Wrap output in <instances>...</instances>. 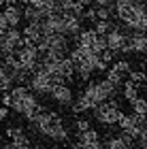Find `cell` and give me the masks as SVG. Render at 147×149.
<instances>
[{
  "label": "cell",
  "instance_id": "1",
  "mask_svg": "<svg viewBox=\"0 0 147 149\" xmlns=\"http://www.w3.org/2000/svg\"><path fill=\"white\" fill-rule=\"evenodd\" d=\"M117 92H119V87H115L109 79L105 77V79H98V81H88V85L83 87L81 96L88 100L90 111H92V107L105 102V100H109L113 96H117Z\"/></svg>",
  "mask_w": 147,
  "mask_h": 149
},
{
  "label": "cell",
  "instance_id": "2",
  "mask_svg": "<svg viewBox=\"0 0 147 149\" xmlns=\"http://www.w3.org/2000/svg\"><path fill=\"white\" fill-rule=\"evenodd\" d=\"M122 26H126L130 32H145L147 28V13H145V0L137 2L126 15L119 19Z\"/></svg>",
  "mask_w": 147,
  "mask_h": 149
},
{
  "label": "cell",
  "instance_id": "3",
  "mask_svg": "<svg viewBox=\"0 0 147 149\" xmlns=\"http://www.w3.org/2000/svg\"><path fill=\"white\" fill-rule=\"evenodd\" d=\"M26 85H28L30 92H34L36 96H49L51 87L56 85V83H53V79H51L49 72H45V70H41L36 66V70L28 77V83H26Z\"/></svg>",
  "mask_w": 147,
  "mask_h": 149
},
{
  "label": "cell",
  "instance_id": "4",
  "mask_svg": "<svg viewBox=\"0 0 147 149\" xmlns=\"http://www.w3.org/2000/svg\"><path fill=\"white\" fill-rule=\"evenodd\" d=\"M92 115H94V119L98 124H102V126H115L119 115H122V109H117V107H113L109 100H105V102L92 107Z\"/></svg>",
  "mask_w": 147,
  "mask_h": 149
},
{
  "label": "cell",
  "instance_id": "5",
  "mask_svg": "<svg viewBox=\"0 0 147 149\" xmlns=\"http://www.w3.org/2000/svg\"><path fill=\"white\" fill-rule=\"evenodd\" d=\"M145 49H147L145 32H130V34H126V43L119 49V53H124V56H130V53L145 56Z\"/></svg>",
  "mask_w": 147,
  "mask_h": 149
},
{
  "label": "cell",
  "instance_id": "6",
  "mask_svg": "<svg viewBox=\"0 0 147 149\" xmlns=\"http://www.w3.org/2000/svg\"><path fill=\"white\" fill-rule=\"evenodd\" d=\"M49 96H51L53 102L60 104V107H70L72 98H75V94H72V90H70L66 83H60V85H53V87H51Z\"/></svg>",
  "mask_w": 147,
  "mask_h": 149
},
{
  "label": "cell",
  "instance_id": "7",
  "mask_svg": "<svg viewBox=\"0 0 147 149\" xmlns=\"http://www.w3.org/2000/svg\"><path fill=\"white\" fill-rule=\"evenodd\" d=\"M105 40H107V49H111L113 53H119V49L126 43V32L119 26H111V30L105 34Z\"/></svg>",
  "mask_w": 147,
  "mask_h": 149
},
{
  "label": "cell",
  "instance_id": "8",
  "mask_svg": "<svg viewBox=\"0 0 147 149\" xmlns=\"http://www.w3.org/2000/svg\"><path fill=\"white\" fill-rule=\"evenodd\" d=\"M62 22H64V34L66 36H77V32L83 28V19L79 15H64L62 13Z\"/></svg>",
  "mask_w": 147,
  "mask_h": 149
},
{
  "label": "cell",
  "instance_id": "9",
  "mask_svg": "<svg viewBox=\"0 0 147 149\" xmlns=\"http://www.w3.org/2000/svg\"><path fill=\"white\" fill-rule=\"evenodd\" d=\"M4 19H6V26H11V28H19V24H22V9H19L17 4H6L4 9Z\"/></svg>",
  "mask_w": 147,
  "mask_h": 149
},
{
  "label": "cell",
  "instance_id": "10",
  "mask_svg": "<svg viewBox=\"0 0 147 149\" xmlns=\"http://www.w3.org/2000/svg\"><path fill=\"white\" fill-rule=\"evenodd\" d=\"M47 139L53 141V143H68L70 141V132H68V128H66L64 121H62V124H56L47 132Z\"/></svg>",
  "mask_w": 147,
  "mask_h": 149
},
{
  "label": "cell",
  "instance_id": "11",
  "mask_svg": "<svg viewBox=\"0 0 147 149\" xmlns=\"http://www.w3.org/2000/svg\"><path fill=\"white\" fill-rule=\"evenodd\" d=\"M22 36H24L26 43H34V45H36V40L43 36L41 24H38V22H28V26H26L24 32H22Z\"/></svg>",
  "mask_w": 147,
  "mask_h": 149
},
{
  "label": "cell",
  "instance_id": "12",
  "mask_svg": "<svg viewBox=\"0 0 147 149\" xmlns=\"http://www.w3.org/2000/svg\"><path fill=\"white\" fill-rule=\"evenodd\" d=\"M145 85H137V83H132L130 79H124V83H122V96H124V100H128V102H132L137 96H139V92L143 90Z\"/></svg>",
  "mask_w": 147,
  "mask_h": 149
},
{
  "label": "cell",
  "instance_id": "13",
  "mask_svg": "<svg viewBox=\"0 0 147 149\" xmlns=\"http://www.w3.org/2000/svg\"><path fill=\"white\" fill-rule=\"evenodd\" d=\"M100 141V134L94 130V128H88V130H83V132H79V136H77V143L81 145L83 149L85 147H90V145H94Z\"/></svg>",
  "mask_w": 147,
  "mask_h": 149
},
{
  "label": "cell",
  "instance_id": "14",
  "mask_svg": "<svg viewBox=\"0 0 147 149\" xmlns=\"http://www.w3.org/2000/svg\"><path fill=\"white\" fill-rule=\"evenodd\" d=\"M102 147L105 149H134V145L126 143L119 134H115V136H107V141L102 143Z\"/></svg>",
  "mask_w": 147,
  "mask_h": 149
},
{
  "label": "cell",
  "instance_id": "15",
  "mask_svg": "<svg viewBox=\"0 0 147 149\" xmlns=\"http://www.w3.org/2000/svg\"><path fill=\"white\" fill-rule=\"evenodd\" d=\"M11 143H13L15 149H30V136L26 134V130H22L11 139Z\"/></svg>",
  "mask_w": 147,
  "mask_h": 149
},
{
  "label": "cell",
  "instance_id": "16",
  "mask_svg": "<svg viewBox=\"0 0 147 149\" xmlns=\"http://www.w3.org/2000/svg\"><path fill=\"white\" fill-rule=\"evenodd\" d=\"M115 72H119L122 77H128V72L132 70V64L128 62V60H117V62H113V66H111Z\"/></svg>",
  "mask_w": 147,
  "mask_h": 149
},
{
  "label": "cell",
  "instance_id": "17",
  "mask_svg": "<svg viewBox=\"0 0 147 149\" xmlns=\"http://www.w3.org/2000/svg\"><path fill=\"white\" fill-rule=\"evenodd\" d=\"M111 26H113L111 19H96V22H94V32L100 34V36H105L107 32L111 30Z\"/></svg>",
  "mask_w": 147,
  "mask_h": 149
},
{
  "label": "cell",
  "instance_id": "18",
  "mask_svg": "<svg viewBox=\"0 0 147 149\" xmlns=\"http://www.w3.org/2000/svg\"><path fill=\"white\" fill-rule=\"evenodd\" d=\"M130 104H132V113H134V115H145V113H147V102H145V98L137 96Z\"/></svg>",
  "mask_w": 147,
  "mask_h": 149
},
{
  "label": "cell",
  "instance_id": "19",
  "mask_svg": "<svg viewBox=\"0 0 147 149\" xmlns=\"http://www.w3.org/2000/svg\"><path fill=\"white\" fill-rule=\"evenodd\" d=\"M128 79L132 81V83H137V85H145V70H143V68L130 70V72H128Z\"/></svg>",
  "mask_w": 147,
  "mask_h": 149
},
{
  "label": "cell",
  "instance_id": "20",
  "mask_svg": "<svg viewBox=\"0 0 147 149\" xmlns=\"http://www.w3.org/2000/svg\"><path fill=\"white\" fill-rule=\"evenodd\" d=\"M102 49H107V40H105V36H96V40H94V45H92V51L94 53H100Z\"/></svg>",
  "mask_w": 147,
  "mask_h": 149
},
{
  "label": "cell",
  "instance_id": "21",
  "mask_svg": "<svg viewBox=\"0 0 147 149\" xmlns=\"http://www.w3.org/2000/svg\"><path fill=\"white\" fill-rule=\"evenodd\" d=\"M88 128H92L90 119L81 117V119H77V121H75V130H77V132H83V130H88Z\"/></svg>",
  "mask_w": 147,
  "mask_h": 149
},
{
  "label": "cell",
  "instance_id": "22",
  "mask_svg": "<svg viewBox=\"0 0 147 149\" xmlns=\"http://www.w3.org/2000/svg\"><path fill=\"white\" fill-rule=\"evenodd\" d=\"M22 130H24L22 126H6V130H4V136H6V139H13L17 132H22Z\"/></svg>",
  "mask_w": 147,
  "mask_h": 149
},
{
  "label": "cell",
  "instance_id": "23",
  "mask_svg": "<svg viewBox=\"0 0 147 149\" xmlns=\"http://www.w3.org/2000/svg\"><path fill=\"white\" fill-rule=\"evenodd\" d=\"M0 102H2V107H11V94H9V92H2Z\"/></svg>",
  "mask_w": 147,
  "mask_h": 149
},
{
  "label": "cell",
  "instance_id": "24",
  "mask_svg": "<svg viewBox=\"0 0 147 149\" xmlns=\"http://www.w3.org/2000/svg\"><path fill=\"white\" fill-rule=\"evenodd\" d=\"M96 6H113V0H92Z\"/></svg>",
  "mask_w": 147,
  "mask_h": 149
},
{
  "label": "cell",
  "instance_id": "25",
  "mask_svg": "<svg viewBox=\"0 0 147 149\" xmlns=\"http://www.w3.org/2000/svg\"><path fill=\"white\" fill-rule=\"evenodd\" d=\"M9 117V107H0V121H6Z\"/></svg>",
  "mask_w": 147,
  "mask_h": 149
},
{
  "label": "cell",
  "instance_id": "26",
  "mask_svg": "<svg viewBox=\"0 0 147 149\" xmlns=\"http://www.w3.org/2000/svg\"><path fill=\"white\" fill-rule=\"evenodd\" d=\"M4 77H9V72H6V68H4V64L0 62V81H2Z\"/></svg>",
  "mask_w": 147,
  "mask_h": 149
},
{
  "label": "cell",
  "instance_id": "27",
  "mask_svg": "<svg viewBox=\"0 0 147 149\" xmlns=\"http://www.w3.org/2000/svg\"><path fill=\"white\" fill-rule=\"evenodd\" d=\"M85 149H105V147H102V141H98V143L90 145V147H85Z\"/></svg>",
  "mask_w": 147,
  "mask_h": 149
},
{
  "label": "cell",
  "instance_id": "28",
  "mask_svg": "<svg viewBox=\"0 0 147 149\" xmlns=\"http://www.w3.org/2000/svg\"><path fill=\"white\" fill-rule=\"evenodd\" d=\"M0 149H15V147H13V143H2Z\"/></svg>",
  "mask_w": 147,
  "mask_h": 149
},
{
  "label": "cell",
  "instance_id": "29",
  "mask_svg": "<svg viewBox=\"0 0 147 149\" xmlns=\"http://www.w3.org/2000/svg\"><path fill=\"white\" fill-rule=\"evenodd\" d=\"M30 149H45V147H43L41 143H36V145H32V143H30Z\"/></svg>",
  "mask_w": 147,
  "mask_h": 149
},
{
  "label": "cell",
  "instance_id": "30",
  "mask_svg": "<svg viewBox=\"0 0 147 149\" xmlns=\"http://www.w3.org/2000/svg\"><path fill=\"white\" fill-rule=\"evenodd\" d=\"M70 149H83V147L79 145V143H70Z\"/></svg>",
  "mask_w": 147,
  "mask_h": 149
},
{
  "label": "cell",
  "instance_id": "31",
  "mask_svg": "<svg viewBox=\"0 0 147 149\" xmlns=\"http://www.w3.org/2000/svg\"><path fill=\"white\" fill-rule=\"evenodd\" d=\"M79 2H81L83 6H90V4H92V0H79Z\"/></svg>",
  "mask_w": 147,
  "mask_h": 149
},
{
  "label": "cell",
  "instance_id": "32",
  "mask_svg": "<svg viewBox=\"0 0 147 149\" xmlns=\"http://www.w3.org/2000/svg\"><path fill=\"white\" fill-rule=\"evenodd\" d=\"M4 4H19L17 0H4Z\"/></svg>",
  "mask_w": 147,
  "mask_h": 149
},
{
  "label": "cell",
  "instance_id": "33",
  "mask_svg": "<svg viewBox=\"0 0 147 149\" xmlns=\"http://www.w3.org/2000/svg\"><path fill=\"white\" fill-rule=\"evenodd\" d=\"M2 6H4V0H0V9H2Z\"/></svg>",
  "mask_w": 147,
  "mask_h": 149
},
{
  "label": "cell",
  "instance_id": "34",
  "mask_svg": "<svg viewBox=\"0 0 147 149\" xmlns=\"http://www.w3.org/2000/svg\"><path fill=\"white\" fill-rule=\"evenodd\" d=\"M17 2H24V4H26V2H28V0H17Z\"/></svg>",
  "mask_w": 147,
  "mask_h": 149
},
{
  "label": "cell",
  "instance_id": "35",
  "mask_svg": "<svg viewBox=\"0 0 147 149\" xmlns=\"http://www.w3.org/2000/svg\"><path fill=\"white\" fill-rule=\"evenodd\" d=\"M0 145H2V136H0Z\"/></svg>",
  "mask_w": 147,
  "mask_h": 149
}]
</instances>
